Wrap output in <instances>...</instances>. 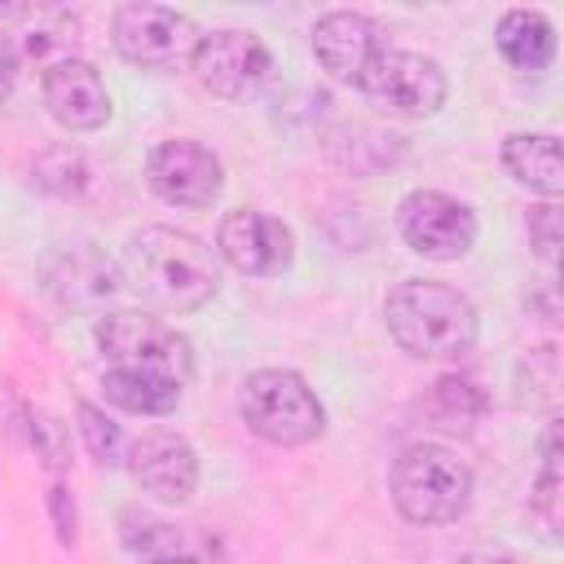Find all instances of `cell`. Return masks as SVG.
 <instances>
[{"instance_id":"obj_23","label":"cell","mask_w":564,"mask_h":564,"mask_svg":"<svg viewBox=\"0 0 564 564\" xmlns=\"http://www.w3.org/2000/svg\"><path fill=\"white\" fill-rule=\"evenodd\" d=\"M529 238H533L538 256L546 264H555V251H560V207L555 203H542L529 212Z\"/></svg>"},{"instance_id":"obj_7","label":"cell","mask_w":564,"mask_h":564,"mask_svg":"<svg viewBox=\"0 0 564 564\" xmlns=\"http://www.w3.org/2000/svg\"><path fill=\"white\" fill-rule=\"evenodd\" d=\"M375 106H383L388 115H405V119H423L436 115L445 106V70L441 62L410 53V48H379L375 62L366 66L361 84H357Z\"/></svg>"},{"instance_id":"obj_18","label":"cell","mask_w":564,"mask_h":564,"mask_svg":"<svg viewBox=\"0 0 564 564\" xmlns=\"http://www.w3.org/2000/svg\"><path fill=\"white\" fill-rule=\"evenodd\" d=\"M498 53L516 70H542L555 57V26L538 9H507L498 18Z\"/></svg>"},{"instance_id":"obj_22","label":"cell","mask_w":564,"mask_h":564,"mask_svg":"<svg viewBox=\"0 0 564 564\" xmlns=\"http://www.w3.org/2000/svg\"><path fill=\"white\" fill-rule=\"evenodd\" d=\"M524 370H529V383H533L529 401L533 405H555V397H560V357H555V348L529 352Z\"/></svg>"},{"instance_id":"obj_26","label":"cell","mask_w":564,"mask_h":564,"mask_svg":"<svg viewBox=\"0 0 564 564\" xmlns=\"http://www.w3.org/2000/svg\"><path fill=\"white\" fill-rule=\"evenodd\" d=\"M150 564H207L198 555H150Z\"/></svg>"},{"instance_id":"obj_5","label":"cell","mask_w":564,"mask_h":564,"mask_svg":"<svg viewBox=\"0 0 564 564\" xmlns=\"http://www.w3.org/2000/svg\"><path fill=\"white\" fill-rule=\"evenodd\" d=\"M110 40H115L119 57L132 62V66H141V70H176V66L194 62L198 26L185 13L167 9V4L132 0V4H119L115 9Z\"/></svg>"},{"instance_id":"obj_24","label":"cell","mask_w":564,"mask_h":564,"mask_svg":"<svg viewBox=\"0 0 564 564\" xmlns=\"http://www.w3.org/2000/svg\"><path fill=\"white\" fill-rule=\"evenodd\" d=\"M560 467H542V476H538V489H533V511H538V520L546 524V533L555 538V529H560Z\"/></svg>"},{"instance_id":"obj_6","label":"cell","mask_w":564,"mask_h":564,"mask_svg":"<svg viewBox=\"0 0 564 564\" xmlns=\"http://www.w3.org/2000/svg\"><path fill=\"white\" fill-rule=\"evenodd\" d=\"M93 335H97V348L115 366H128V370H154V375L185 383V375L194 366L189 339L150 313H106Z\"/></svg>"},{"instance_id":"obj_11","label":"cell","mask_w":564,"mask_h":564,"mask_svg":"<svg viewBox=\"0 0 564 564\" xmlns=\"http://www.w3.org/2000/svg\"><path fill=\"white\" fill-rule=\"evenodd\" d=\"M216 251L238 273L269 278L295 260V238L278 216H264L256 207H234V212H225V220L216 229Z\"/></svg>"},{"instance_id":"obj_20","label":"cell","mask_w":564,"mask_h":564,"mask_svg":"<svg viewBox=\"0 0 564 564\" xmlns=\"http://www.w3.org/2000/svg\"><path fill=\"white\" fill-rule=\"evenodd\" d=\"M75 419H79V432H84L88 454H93L101 467H123V458H128V441H123L119 423L106 419V410H97L93 401H79V405H75Z\"/></svg>"},{"instance_id":"obj_9","label":"cell","mask_w":564,"mask_h":564,"mask_svg":"<svg viewBox=\"0 0 564 564\" xmlns=\"http://www.w3.org/2000/svg\"><path fill=\"white\" fill-rule=\"evenodd\" d=\"M145 176H150V189L172 207H212L225 189L220 159L189 137L159 141L145 159Z\"/></svg>"},{"instance_id":"obj_10","label":"cell","mask_w":564,"mask_h":564,"mask_svg":"<svg viewBox=\"0 0 564 564\" xmlns=\"http://www.w3.org/2000/svg\"><path fill=\"white\" fill-rule=\"evenodd\" d=\"M128 476L159 502H189L198 489V454L181 432L154 427L128 441Z\"/></svg>"},{"instance_id":"obj_14","label":"cell","mask_w":564,"mask_h":564,"mask_svg":"<svg viewBox=\"0 0 564 564\" xmlns=\"http://www.w3.org/2000/svg\"><path fill=\"white\" fill-rule=\"evenodd\" d=\"M379 48H383L379 22L357 9H335L313 22V57L335 84H361Z\"/></svg>"},{"instance_id":"obj_16","label":"cell","mask_w":564,"mask_h":564,"mask_svg":"<svg viewBox=\"0 0 564 564\" xmlns=\"http://www.w3.org/2000/svg\"><path fill=\"white\" fill-rule=\"evenodd\" d=\"M502 163L511 181L555 203L564 194V163H560V137L555 132H511L502 141Z\"/></svg>"},{"instance_id":"obj_13","label":"cell","mask_w":564,"mask_h":564,"mask_svg":"<svg viewBox=\"0 0 564 564\" xmlns=\"http://www.w3.org/2000/svg\"><path fill=\"white\" fill-rule=\"evenodd\" d=\"M194 75L203 88H212L216 97H242L251 93L264 70H269V48L260 35L238 31V26H220L212 35H198L194 48Z\"/></svg>"},{"instance_id":"obj_15","label":"cell","mask_w":564,"mask_h":564,"mask_svg":"<svg viewBox=\"0 0 564 564\" xmlns=\"http://www.w3.org/2000/svg\"><path fill=\"white\" fill-rule=\"evenodd\" d=\"M44 106L70 132H97L110 119V93L93 62L66 53L44 66Z\"/></svg>"},{"instance_id":"obj_19","label":"cell","mask_w":564,"mask_h":564,"mask_svg":"<svg viewBox=\"0 0 564 564\" xmlns=\"http://www.w3.org/2000/svg\"><path fill=\"white\" fill-rule=\"evenodd\" d=\"M485 392L463 379V375H445L432 383V392L423 397V414L441 427V432H458V436H471L476 423L485 419Z\"/></svg>"},{"instance_id":"obj_8","label":"cell","mask_w":564,"mask_h":564,"mask_svg":"<svg viewBox=\"0 0 564 564\" xmlns=\"http://www.w3.org/2000/svg\"><path fill=\"white\" fill-rule=\"evenodd\" d=\"M397 229L405 247L423 260H458L476 242V216L467 203L441 189H414L397 207Z\"/></svg>"},{"instance_id":"obj_17","label":"cell","mask_w":564,"mask_h":564,"mask_svg":"<svg viewBox=\"0 0 564 564\" xmlns=\"http://www.w3.org/2000/svg\"><path fill=\"white\" fill-rule=\"evenodd\" d=\"M101 392L110 405H119L128 414H172L181 405V379H167L154 370L115 366V370H106Z\"/></svg>"},{"instance_id":"obj_12","label":"cell","mask_w":564,"mask_h":564,"mask_svg":"<svg viewBox=\"0 0 564 564\" xmlns=\"http://www.w3.org/2000/svg\"><path fill=\"white\" fill-rule=\"evenodd\" d=\"M75 31V18L53 4H0V97H9L18 66L31 57H48L53 48H66ZM53 66V57H48Z\"/></svg>"},{"instance_id":"obj_3","label":"cell","mask_w":564,"mask_h":564,"mask_svg":"<svg viewBox=\"0 0 564 564\" xmlns=\"http://www.w3.org/2000/svg\"><path fill=\"white\" fill-rule=\"evenodd\" d=\"M392 502L410 524H454L471 502V467L454 449L419 441L392 463Z\"/></svg>"},{"instance_id":"obj_2","label":"cell","mask_w":564,"mask_h":564,"mask_svg":"<svg viewBox=\"0 0 564 564\" xmlns=\"http://www.w3.org/2000/svg\"><path fill=\"white\" fill-rule=\"evenodd\" d=\"M383 322L388 335L423 361H458L463 352H471L476 344V304L449 286V282H432V278H405L388 291L383 300Z\"/></svg>"},{"instance_id":"obj_25","label":"cell","mask_w":564,"mask_h":564,"mask_svg":"<svg viewBox=\"0 0 564 564\" xmlns=\"http://www.w3.org/2000/svg\"><path fill=\"white\" fill-rule=\"evenodd\" d=\"M48 507H53V520H57V538L70 546V542H75V502H70V494H66L62 485H53Z\"/></svg>"},{"instance_id":"obj_4","label":"cell","mask_w":564,"mask_h":564,"mask_svg":"<svg viewBox=\"0 0 564 564\" xmlns=\"http://www.w3.org/2000/svg\"><path fill=\"white\" fill-rule=\"evenodd\" d=\"M238 414L269 445H308L326 432V410L295 370L247 375L238 392Z\"/></svg>"},{"instance_id":"obj_21","label":"cell","mask_w":564,"mask_h":564,"mask_svg":"<svg viewBox=\"0 0 564 564\" xmlns=\"http://www.w3.org/2000/svg\"><path fill=\"white\" fill-rule=\"evenodd\" d=\"M31 445H35V454L53 467V471H62L66 463H70V441H66V427L53 419V414H44V410H31Z\"/></svg>"},{"instance_id":"obj_1","label":"cell","mask_w":564,"mask_h":564,"mask_svg":"<svg viewBox=\"0 0 564 564\" xmlns=\"http://www.w3.org/2000/svg\"><path fill=\"white\" fill-rule=\"evenodd\" d=\"M123 269L137 295H145L159 308L172 313H189L203 308L216 291H220V264L216 251L207 242H198L185 229H167V225H150L141 234L128 238L123 251Z\"/></svg>"}]
</instances>
